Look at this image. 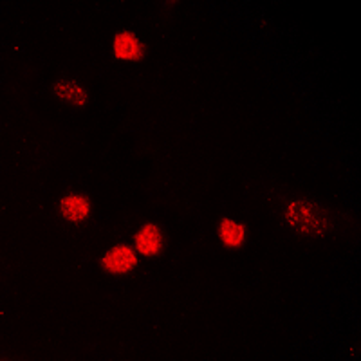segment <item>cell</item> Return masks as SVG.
<instances>
[{"label":"cell","mask_w":361,"mask_h":361,"mask_svg":"<svg viewBox=\"0 0 361 361\" xmlns=\"http://www.w3.org/2000/svg\"><path fill=\"white\" fill-rule=\"evenodd\" d=\"M92 199L85 192L71 190L66 192L56 202V214L63 222L73 226H80L92 217Z\"/></svg>","instance_id":"4"},{"label":"cell","mask_w":361,"mask_h":361,"mask_svg":"<svg viewBox=\"0 0 361 361\" xmlns=\"http://www.w3.org/2000/svg\"><path fill=\"white\" fill-rule=\"evenodd\" d=\"M217 238L222 247L230 251L243 250L250 238V230L235 217H221L217 222Z\"/></svg>","instance_id":"7"},{"label":"cell","mask_w":361,"mask_h":361,"mask_svg":"<svg viewBox=\"0 0 361 361\" xmlns=\"http://www.w3.org/2000/svg\"><path fill=\"white\" fill-rule=\"evenodd\" d=\"M282 219L298 237H327L334 228V219L325 206L309 199H289L282 206Z\"/></svg>","instance_id":"1"},{"label":"cell","mask_w":361,"mask_h":361,"mask_svg":"<svg viewBox=\"0 0 361 361\" xmlns=\"http://www.w3.org/2000/svg\"><path fill=\"white\" fill-rule=\"evenodd\" d=\"M140 253L128 243H118L107 247L99 257V267L103 273L111 276L130 275L135 267L140 266Z\"/></svg>","instance_id":"2"},{"label":"cell","mask_w":361,"mask_h":361,"mask_svg":"<svg viewBox=\"0 0 361 361\" xmlns=\"http://www.w3.org/2000/svg\"><path fill=\"white\" fill-rule=\"evenodd\" d=\"M173 4H176V2H169V4H166V2H164V4H163V8H164V9H170V8H172Z\"/></svg>","instance_id":"8"},{"label":"cell","mask_w":361,"mask_h":361,"mask_svg":"<svg viewBox=\"0 0 361 361\" xmlns=\"http://www.w3.org/2000/svg\"><path fill=\"white\" fill-rule=\"evenodd\" d=\"M51 92L58 102L71 105L74 109H85L90 102L87 87L73 78H56L51 83Z\"/></svg>","instance_id":"6"},{"label":"cell","mask_w":361,"mask_h":361,"mask_svg":"<svg viewBox=\"0 0 361 361\" xmlns=\"http://www.w3.org/2000/svg\"><path fill=\"white\" fill-rule=\"evenodd\" d=\"M132 246L141 259H157L166 250V231L157 222H143L132 235Z\"/></svg>","instance_id":"3"},{"label":"cell","mask_w":361,"mask_h":361,"mask_svg":"<svg viewBox=\"0 0 361 361\" xmlns=\"http://www.w3.org/2000/svg\"><path fill=\"white\" fill-rule=\"evenodd\" d=\"M112 56L121 63H141L147 58V45L132 29L116 31L111 42Z\"/></svg>","instance_id":"5"}]
</instances>
